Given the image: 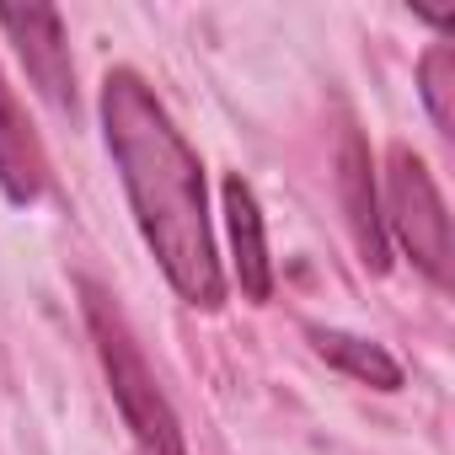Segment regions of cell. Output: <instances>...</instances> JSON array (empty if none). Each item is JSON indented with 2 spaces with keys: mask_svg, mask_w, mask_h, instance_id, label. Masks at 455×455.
Returning a JSON list of instances; mask_svg holds the SVG:
<instances>
[{
  "mask_svg": "<svg viewBox=\"0 0 455 455\" xmlns=\"http://www.w3.org/2000/svg\"><path fill=\"white\" fill-rule=\"evenodd\" d=\"M102 129L113 166L124 177V193L134 204L140 236L156 252L161 274L172 290L198 306L220 311L225 306V268L214 252L209 231V193H204V166L150 81L140 70H108L102 81Z\"/></svg>",
  "mask_w": 455,
  "mask_h": 455,
  "instance_id": "6da1fadb",
  "label": "cell"
},
{
  "mask_svg": "<svg viewBox=\"0 0 455 455\" xmlns=\"http://www.w3.org/2000/svg\"><path fill=\"white\" fill-rule=\"evenodd\" d=\"M81 300H86V322H92V338H97V354H102V370H108V386H113V402L124 412V423L134 428L140 439V455H188L182 444V423L172 412V402L161 396L134 332H129V316L118 311V300L81 279Z\"/></svg>",
  "mask_w": 455,
  "mask_h": 455,
  "instance_id": "7a4b0ae2",
  "label": "cell"
},
{
  "mask_svg": "<svg viewBox=\"0 0 455 455\" xmlns=\"http://www.w3.org/2000/svg\"><path fill=\"white\" fill-rule=\"evenodd\" d=\"M306 338H311V348H316L332 370H343L348 380L375 386V391H396V386H402V364H396L380 343L354 338V332H343V327H306Z\"/></svg>",
  "mask_w": 455,
  "mask_h": 455,
  "instance_id": "ba28073f",
  "label": "cell"
},
{
  "mask_svg": "<svg viewBox=\"0 0 455 455\" xmlns=\"http://www.w3.org/2000/svg\"><path fill=\"white\" fill-rule=\"evenodd\" d=\"M338 193H343V214H348V231H354V247H359L364 268L386 274L391 247H386V220H380V188H375L370 145L359 140V129L343 134V150H338Z\"/></svg>",
  "mask_w": 455,
  "mask_h": 455,
  "instance_id": "5b68a950",
  "label": "cell"
},
{
  "mask_svg": "<svg viewBox=\"0 0 455 455\" xmlns=\"http://www.w3.org/2000/svg\"><path fill=\"white\" fill-rule=\"evenodd\" d=\"M0 28H6V38L17 44L38 97L54 113L76 118L81 97H76V65H70V44H65V17L54 6H0Z\"/></svg>",
  "mask_w": 455,
  "mask_h": 455,
  "instance_id": "277c9868",
  "label": "cell"
},
{
  "mask_svg": "<svg viewBox=\"0 0 455 455\" xmlns=\"http://www.w3.org/2000/svg\"><path fill=\"white\" fill-rule=\"evenodd\" d=\"M0 193H6L17 209L38 204L49 193V156L44 140L28 118V108L17 102L12 81L0 76Z\"/></svg>",
  "mask_w": 455,
  "mask_h": 455,
  "instance_id": "8992f818",
  "label": "cell"
},
{
  "mask_svg": "<svg viewBox=\"0 0 455 455\" xmlns=\"http://www.w3.org/2000/svg\"><path fill=\"white\" fill-rule=\"evenodd\" d=\"M225 198V225H231V252H236V284L247 300H268L274 295V258H268V236H263V209L258 193L242 172H231L220 182Z\"/></svg>",
  "mask_w": 455,
  "mask_h": 455,
  "instance_id": "52a82bcc",
  "label": "cell"
},
{
  "mask_svg": "<svg viewBox=\"0 0 455 455\" xmlns=\"http://www.w3.org/2000/svg\"><path fill=\"white\" fill-rule=\"evenodd\" d=\"M418 92H423V108H428L434 129L450 140L455 134V49L450 44H434L418 60Z\"/></svg>",
  "mask_w": 455,
  "mask_h": 455,
  "instance_id": "9c48e42d",
  "label": "cell"
},
{
  "mask_svg": "<svg viewBox=\"0 0 455 455\" xmlns=\"http://www.w3.org/2000/svg\"><path fill=\"white\" fill-rule=\"evenodd\" d=\"M380 220L402 242V252L412 258V268L434 290H450V214H444V198H439L423 156L407 145L386 150V214Z\"/></svg>",
  "mask_w": 455,
  "mask_h": 455,
  "instance_id": "3957f363",
  "label": "cell"
}]
</instances>
